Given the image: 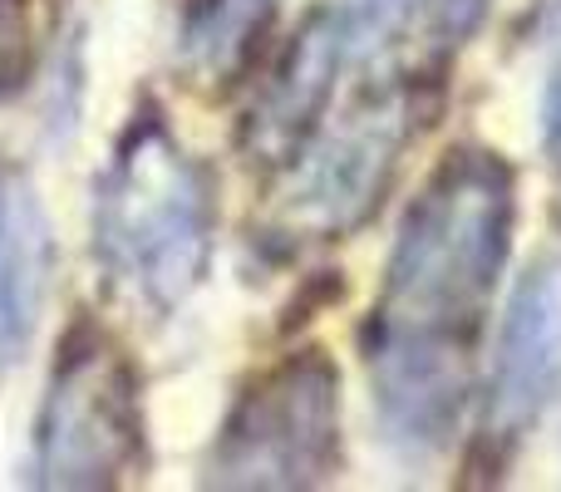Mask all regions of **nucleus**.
Segmentation results:
<instances>
[{
	"label": "nucleus",
	"mask_w": 561,
	"mask_h": 492,
	"mask_svg": "<svg viewBox=\"0 0 561 492\" xmlns=\"http://www.w3.org/2000/svg\"><path fill=\"white\" fill-rule=\"evenodd\" d=\"M55 271V237L25 168L0 163V379L15 369L39 325Z\"/></svg>",
	"instance_id": "8"
},
{
	"label": "nucleus",
	"mask_w": 561,
	"mask_h": 492,
	"mask_svg": "<svg viewBox=\"0 0 561 492\" xmlns=\"http://www.w3.org/2000/svg\"><path fill=\"white\" fill-rule=\"evenodd\" d=\"M444 75L369 69L345 104H330L310 138L276 168L272 227L286 242H340L369 222L394 183L404 148L419 138L428 94Z\"/></svg>",
	"instance_id": "3"
},
{
	"label": "nucleus",
	"mask_w": 561,
	"mask_h": 492,
	"mask_svg": "<svg viewBox=\"0 0 561 492\" xmlns=\"http://www.w3.org/2000/svg\"><path fill=\"white\" fill-rule=\"evenodd\" d=\"M340 473V369L306 345L252 375L213 438L203 483L247 492L320 488Z\"/></svg>",
	"instance_id": "5"
},
{
	"label": "nucleus",
	"mask_w": 561,
	"mask_h": 492,
	"mask_svg": "<svg viewBox=\"0 0 561 492\" xmlns=\"http://www.w3.org/2000/svg\"><path fill=\"white\" fill-rule=\"evenodd\" d=\"M542 128H547V158H552V168L561 173V59H557L552 79H547V108H542Z\"/></svg>",
	"instance_id": "11"
},
{
	"label": "nucleus",
	"mask_w": 561,
	"mask_h": 492,
	"mask_svg": "<svg viewBox=\"0 0 561 492\" xmlns=\"http://www.w3.org/2000/svg\"><path fill=\"white\" fill-rule=\"evenodd\" d=\"M561 389V261H537L517 281L503 310L483 389V424H478V454L488 473L513 458V448L542 424L547 404Z\"/></svg>",
	"instance_id": "6"
},
{
	"label": "nucleus",
	"mask_w": 561,
	"mask_h": 492,
	"mask_svg": "<svg viewBox=\"0 0 561 492\" xmlns=\"http://www.w3.org/2000/svg\"><path fill=\"white\" fill-rule=\"evenodd\" d=\"M345 75H350V49L335 15V0H330L325 10L306 15V25L290 35V45L280 49V59L272 65V75L256 89L252 114L242 124L247 158L256 168H266V173H276L310 138V128L325 118Z\"/></svg>",
	"instance_id": "7"
},
{
	"label": "nucleus",
	"mask_w": 561,
	"mask_h": 492,
	"mask_svg": "<svg viewBox=\"0 0 561 492\" xmlns=\"http://www.w3.org/2000/svg\"><path fill=\"white\" fill-rule=\"evenodd\" d=\"M217 183L207 163L144 104L94 183V261L108 290L144 316H173L207 276Z\"/></svg>",
	"instance_id": "2"
},
{
	"label": "nucleus",
	"mask_w": 561,
	"mask_h": 492,
	"mask_svg": "<svg viewBox=\"0 0 561 492\" xmlns=\"http://www.w3.org/2000/svg\"><path fill=\"white\" fill-rule=\"evenodd\" d=\"M280 0H187L178 20V69L197 94H232L272 35Z\"/></svg>",
	"instance_id": "9"
},
{
	"label": "nucleus",
	"mask_w": 561,
	"mask_h": 492,
	"mask_svg": "<svg viewBox=\"0 0 561 492\" xmlns=\"http://www.w3.org/2000/svg\"><path fill=\"white\" fill-rule=\"evenodd\" d=\"M35 65V10L30 0H0V99H10Z\"/></svg>",
	"instance_id": "10"
},
{
	"label": "nucleus",
	"mask_w": 561,
	"mask_h": 492,
	"mask_svg": "<svg viewBox=\"0 0 561 492\" xmlns=\"http://www.w3.org/2000/svg\"><path fill=\"white\" fill-rule=\"evenodd\" d=\"M517 178L493 148H454L399 222L385 286L359 330L379 434L404 464L458 438L497 276L513 251Z\"/></svg>",
	"instance_id": "1"
},
{
	"label": "nucleus",
	"mask_w": 561,
	"mask_h": 492,
	"mask_svg": "<svg viewBox=\"0 0 561 492\" xmlns=\"http://www.w3.org/2000/svg\"><path fill=\"white\" fill-rule=\"evenodd\" d=\"M144 468V394L128 350L99 320L59 340L35 419V488H124Z\"/></svg>",
	"instance_id": "4"
}]
</instances>
